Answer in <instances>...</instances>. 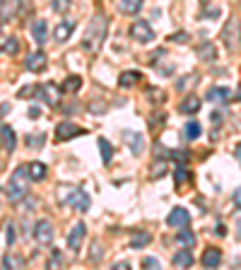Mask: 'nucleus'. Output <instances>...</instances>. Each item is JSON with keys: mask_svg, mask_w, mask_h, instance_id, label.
<instances>
[{"mask_svg": "<svg viewBox=\"0 0 241 270\" xmlns=\"http://www.w3.org/2000/svg\"><path fill=\"white\" fill-rule=\"evenodd\" d=\"M198 55H200V60H205V63L215 60V58H217V49H215V44L205 41L203 46H198Z\"/></svg>", "mask_w": 241, "mask_h": 270, "instance_id": "nucleus-24", "label": "nucleus"}, {"mask_svg": "<svg viewBox=\"0 0 241 270\" xmlns=\"http://www.w3.org/2000/svg\"><path fill=\"white\" fill-rule=\"evenodd\" d=\"M195 82H198V75L193 72V75H188L186 80H181V82H179V90H186V87H191V85L195 87Z\"/></svg>", "mask_w": 241, "mask_h": 270, "instance_id": "nucleus-38", "label": "nucleus"}, {"mask_svg": "<svg viewBox=\"0 0 241 270\" xmlns=\"http://www.w3.org/2000/svg\"><path fill=\"white\" fill-rule=\"evenodd\" d=\"M140 70H126V72H121V77H118V87H135L138 82H140Z\"/></svg>", "mask_w": 241, "mask_h": 270, "instance_id": "nucleus-20", "label": "nucleus"}, {"mask_svg": "<svg viewBox=\"0 0 241 270\" xmlns=\"http://www.w3.org/2000/svg\"><path fill=\"white\" fill-rule=\"evenodd\" d=\"M188 222H191V213L186 210V208H174L167 217V224L169 227H174V229H181V227H188Z\"/></svg>", "mask_w": 241, "mask_h": 270, "instance_id": "nucleus-9", "label": "nucleus"}, {"mask_svg": "<svg viewBox=\"0 0 241 270\" xmlns=\"http://www.w3.org/2000/svg\"><path fill=\"white\" fill-rule=\"evenodd\" d=\"M121 138H123V143L128 145V150L133 152V155H143V152H145V138H143V133L123 130V133H121Z\"/></svg>", "mask_w": 241, "mask_h": 270, "instance_id": "nucleus-6", "label": "nucleus"}, {"mask_svg": "<svg viewBox=\"0 0 241 270\" xmlns=\"http://www.w3.org/2000/svg\"><path fill=\"white\" fill-rule=\"evenodd\" d=\"M234 157H237V160H239V164H241V143L237 145V150H234Z\"/></svg>", "mask_w": 241, "mask_h": 270, "instance_id": "nucleus-49", "label": "nucleus"}, {"mask_svg": "<svg viewBox=\"0 0 241 270\" xmlns=\"http://www.w3.org/2000/svg\"><path fill=\"white\" fill-rule=\"evenodd\" d=\"M99 147H101V162L109 164V162H111V157H113V147H111V143H109L106 138H99Z\"/></svg>", "mask_w": 241, "mask_h": 270, "instance_id": "nucleus-30", "label": "nucleus"}, {"mask_svg": "<svg viewBox=\"0 0 241 270\" xmlns=\"http://www.w3.org/2000/svg\"><path fill=\"white\" fill-rule=\"evenodd\" d=\"M176 241H179L181 246H186V249H193V246H195V234L188 232L186 227H181V232L176 234Z\"/></svg>", "mask_w": 241, "mask_h": 270, "instance_id": "nucleus-27", "label": "nucleus"}, {"mask_svg": "<svg viewBox=\"0 0 241 270\" xmlns=\"http://www.w3.org/2000/svg\"><path fill=\"white\" fill-rule=\"evenodd\" d=\"M32 36H34V41H37L39 46H44V44L48 41V24H46L44 19H37V22L32 24Z\"/></svg>", "mask_w": 241, "mask_h": 270, "instance_id": "nucleus-18", "label": "nucleus"}, {"mask_svg": "<svg viewBox=\"0 0 241 270\" xmlns=\"http://www.w3.org/2000/svg\"><path fill=\"white\" fill-rule=\"evenodd\" d=\"M24 266V258L17 256V253H5V258H2V268L7 270H15V268H22Z\"/></svg>", "mask_w": 241, "mask_h": 270, "instance_id": "nucleus-26", "label": "nucleus"}, {"mask_svg": "<svg viewBox=\"0 0 241 270\" xmlns=\"http://www.w3.org/2000/svg\"><path fill=\"white\" fill-rule=\"evenodd\" d=\"M229 99H232V90L229 87H212L207 92V102H212V104H227Z\"/></svg>", "mask_w": 241, "mask_h": 270, "instance_id": "nucleus-16", "label": "nucleus"}, {"mask_svg": "<svg viewBox=\"0 0 241 270\" xmlns=\"http://www.w3.org/2000/svg\"><path fill=\"white\" fill-rule=\"evenodd\" d=\"M85 236H87V227H85L82 222H77V224H75L73 229H70V234H68V249H73V251H77V249L82 246Z\"/></svg>", "mask_w": 241, "mask_h": 270, "instance_id": "nucleus-12", "label": "nucleus"}, {"mask_svg": "<svg viewBox=\"0 0 241 270\" xmlns=\"http://www.w3.org/2000/svg\"><path fill=\"white\" fill-rule=\"evenodd\" d=\"M179 111H181L184 116H193V113H198V111H200V99H198L195 94H186V99L181 102Z\"/></svg>", "mask_w": 241, "mask_h": 270, "instance_id": "nucleus-17", "label": "nucleus"}, {"mask_svg": "<svg viewBox=\"0 0 241 270\" xmlns=\"http://www.w3.org/2000/svg\"><path fill=\"white\" fill-rule=\"evenodd\" d=\"M32 92H37V87H22V90L17 92V97H22V99H29V97H32Z\"/></svg>", "mask_w": 241, "mask_h": 270, "instance_id": "nucleus-43", "label": "nucleus"}, {"mask_svg": "<svg viewBox=\"0 0 241 270\" xmlns=\"http://www.w3.org/2000/svg\"><path fill=\"white\" fill-rule=\"evenodd\" d=\"M113 268H116V270H128L130 266H128V263H116V266H113Z\"/></svg>", "mask_w": 241, "mask_h": 270, "instance_id": "nucleus-50", "label": "nucleus"}, {"mask_svg": "<svg viewBox=\"0 0 241 270\" xmlns=\"http://www.w3.org/2000/svg\"><path fill=\"white\" fill-rule=\"evenodd\" d=\"M73 191H75V186H60V188H58V203H68V198H70Z\"/></svg>", "mask_w": 241, "mask_h": 270, "instance_id": "nucleus-37", "label": "nucleus"}, {"mask_svg": "<svg viewBox=\"0 0 241 270\" xmlns=\"http://www.w3.org/2000/svg\"><path fill=\"white\" fill-rule=\"evenodd\" d=\"M101 258H104V249H101V244H96V241H94L92 251H90V261H92V263H99Z\"/></svg>", "mask_w": 241, "mask_h": 270, "instance_id": "nucleus-35", "label": "nucleus"}, {"mask_svg": "<svg viewBox=\"0 0 241 270\" xmlns=\"http://www.w3.org/2000/svg\"><path fill=\"white\" fill-rule=\"evenodd\" d=\"M222 41L229 54H239L241 51V22L237 17H229L222 27Z\"/></svg>", "mask_w": 241, "mask_h": 270, "instance_id": "nucleus-3", "label": "nucleus"}, {"mask_svg": "<svg viewBox=\"0 0 241 270\" xmlns=\"http://www.w3.org/2000/svg\"><path fill=\"white\" fill-rule=\"evenodd\" d=\"M90 203H92L90 196H87L82 188L75 186V191L70 193V198H68V205H70L73 210H77V213H87V210H90Z\"/></svg>", "mask_w": 241, "mask_h": 270, "instance_id": "nucleus-8", "label": "nucleus"}, {"mask_svg": "<svg viewBox=\"0 0 241 270\" xmlns=\"http://www.w3.org/2000/svg\"><path fill=\"white\" fill-rule=\"evenodd\" d=\"M27 183H29V174H27V166H17L10 176V183H7V198L12 203H19L27 196Z\"/></svg>", "mask_w": 241, "mask_h": 270, "instance_id": "nucleus-2", "label": "nucleus"}, {"mask_svg": "<svg viewBox=\"0 0 241 270\" xmlns=\"http://www.w3.org/2000/svg\"><path fill=\"white\" fill-rule=\"evenodd\" d=\"M19 49H22V44H19L17 36H7V41L2 44V51H5V54H10V55L19 54Z\"/></svg>", "mask_w": 241, "mask_h": 270, "instance_id": "nucleus-31", "label": "nucleus"}, {"mask_svg": "<svg viewBox=\"0 0 241 270\" xmlns=\"http://www.w3.org/2000/svg\"><path fill=\"white\" fill-rule=\"evenodd\" d=\"M171 41H176V44H188V34H186V32H176V34L171 36Z\"/></svg>", "mask_w": 241, "mask_h": 270, "instance_id": "nucleus-42", "label": "nucleus"}, {"mask_svg": "<svg viewBox=\"0 0 241 270\" xmlns=\"http://www.w3.org/2000/svg\"><path fill=\"white\" fill-rule=\"evenodd\" d=\"M217 15H220V10H217V7H212V10H207V12H203V17H205V19H215Z\"/></svg>", "mask_w": 241, "mask_h": 270, "instance_id": "nucleus-46", "label": "nucleus"}, {"mask_svg": "<svg viewBox=\"0 0 241 270\" xmlns=\"http://www.w3.org/2000/svg\"><path fill=\"white\" fill-rule=\"evenodd\" d=\"M237 99H241V87H239V92H237Z\"/></svg>", "mask_w": 241, "mask_h": 270, "instance_id": "nucleus-52", "label": "nucleus"}, {"mask_svg": "<svg viewBox=\"0 0 241 270\" xmlns=\"http://www.w3.org/2000/svg\"><path fill=\"white\" fill-rule=\"evenodd\" d=\"M237 236L241 239V217H239V222H237Z\"/></svg>", "mask_w": 241, "mask_h": 270, "instance_id": "nucleus-51", "label": "nucleus"}, {"mask_svg": "<svg viewBox=\"0 0 241 270\" xmlns=\"http://www.w3.org/2000/svg\"><path fill=\"white\" fill-rule=\"evenodd\" d=\"M77 135H85V130L80 126H75L70 121H63V123H58L56 126V140L58 143H65V140H70V138H77Z\"/></svg>", "mask_w": 241, "mask_h": 270, "instance_id": "nucleus-7", "label": "nucleus"}, {"mask_svg": "<svg viewBox=\"0 0 241 270\" xmlns=\"http://www.w3.org/2000/svg\"><path fill=\"white\" fill-rule=\"evenodd\" d=\"M0 140H2V150L5 152H15L17 138H15V130L10 126H0Z\"/></svg>", "mask_w": 241, "mask_h": 270, "instance_id": "nucleus-15", "label": "nucleus"}, {"mask_svg": "<svg viewBox=\"0 0 241 270\" xmlns=\"http://www.w3.org/2000/svg\"><path fill=\"white\" fill-rule=\"evenodd\" d=\"M130 36H133L138 44H149V41L154 39V32H152V27H149L145 19H138V22L130 24Z\"/></svg>", "mask_w": 241, "mask_h": 270, "instance_id": "nucleus-4", "label": "nucleus"}, {"mask_svg": "<svg viewBox=\"0 0 241 270\" xmlns=\"http://www.w3.org/2000/svg\"><path fill=\"white\" fill-rule=\"evenodd\" d=\"M27 174H29V181H44L46 179V164L41 162L27 164Z\"/></svg>", "mask_w": 241, "mask_h": 270, "instance_id": "nucleus-23", "label": "nucleus"}, {"mask_svg": "<svg viewBox=\"0 0 241 270\" xmlns=\"http://www.w3.org/2000/svg\"><path fill=\"white\" fill-rule=\"evenodd\" d=\"M106 29H109V17H106L104 12H96V15L90 19L87 29H85L82 49H85L87 54H96V51L101 49L104 39H106Z\"/></svg>", "mask_w": 241, "mask_h": 270, "instance_id": "nucleus-1", "label": "nucleus"}, {"mask_svg": "<svg viewBox=\"0 0 241 270\" xmlns=\"http://www.w3.org/2000/svg\"><path fill=\"white\" fill-rule=\"evenodd\" d=\"M171 263H174V268H188V266H193V253L188 249H181V251L174 253Z\"/></svg>", "mask_w": 241, "mask_h": 270, "instance_id": "nucleus-21", "label": "nucleus"}, {"mask_svg": "<svg viewBox=\"0 0 241 270\" xmlns=\"http://www.w3.org/2000/svg\"><path fill=\"white\" fill-rule=\"evenodd\" d=\"M46 145V135L44 133H29L27 135V147L29 150H41Z\"/></svg>", "mask_w": 241, "mask_h": 270, "instance_id": "nucleus-29", "label": "nucleus"}, {"mask_svg": "<svg viewBox=\"0 0 241 270\" xmlns=\"http://www.w3.org/2000/svg\"><path fill=\"white\" fill-rule=\"evenodd\" d=\"M200 123L198 121H188L186 123V128H184V135H186V140H198L200 138Z\"/></svg>", "mask_w": 241, "mask_h": 270, "instance_id": "nucleus-28", "label": "nucleus"}, {"mask_svg": "<svg viewBox=\"0 0 241 270\" xmlns=\"http://www.w3.org/2000/svg\"><path fill=\"white\" fill-rule=\"evenodd\" d=\"M171 157H174L176 162H181V164L188 162V155H186V150H174V152H171Z\"/></svg>", "mask_w": 241, "mask_h": 270, "instance_id": "nucleus-40", "label": "nucleus"}, {"mask_svg": "<svg viewBox=\"0 0 241 270\" xmlns=\"http://www.w3.org/2000/svg\"><path fill=\"white\" fill-rule=\"evenodd\" d=\"M60 263H63V256H60V251H53L51 261H48V268H56V266H60Z\"/></svg>", "mask_w": 241, "mask_h": 270, "instance_id": "nucleus-41", "label": "nucleus"}, {"mask_svg": "<svg viewBox=\"0 0 241 270\" xmlns=\"http://www.w3.org/2000/svg\"><path fill=\"white\" fill-rule=\"evenodd\" d=\"M22 2L24 0H2L0 2V19L10 22L12 17H17V12L22 10Z\"/></svg>", "mask_w": 241, "mask_h": 270, "instance_id": "nucleus-11", "label": "nucleus"}, {"mask_svg": "<svg viewBox=\"0 0 241 270\" xmlns=\"http://www.w3.org/2000/svg\"><path fill=\"white\" fill-rule=\"evenodd\" d=\"M39 116H41V108H39V107L29 108V118H39Z\"/></svg>", "mask_w": 241, "mask_h": 270, "instance_id": "nucleus-48", "label": "nucleus"}, {"mask_svg": "<svg viewBox=\"0 0 241 270\" xmlns=\"http://www.w3.org/2000/svg\"><path fill=\"white\" fill-rule=\"evenodd\" d=\"M143 2L145 0H118V10L126 15H138L143 10Z\"/></svg>", "mask_w": 241, "mask_h": 270, "instance_id": "nucleus-22", "label": "nucleus"}, {"mask_svg": "<svg viewBox=\"0 0 241 270\" xmlns=\"http://www.w3.org/2000/svg\"><path fill=\"white\" fill-rule=\"evenodd\" d=\"M82 87V77H77V75H70L63 85H60V92H65V94H75V92Z\"/></svg>", "mask_w": 241, "mask_h": 270, "instance_id": "nucleus-25", "label": "nucleus"}, {"mask_svg": "<svg viewBox=\"0 0 241 270\" xmlns=\"http://www.w3.org/2000/svg\"><path fill=\"white\" fill-rule=\"evenodd\" d=\"M46 65H48V58H46L44 51H34V54L27 55V68H29L32 72L46 70Z\"/></svg>", "mask_w": 241, "mask_h": 270, "instance_id": "nucleus-13", "label": "nucleus"}, {"mask_svg": "<svg viewBox=\"0 0 241 270\" xmlns=\"http://www.w3.org/2000/svg\"><path fill=\"white\" fill-rule=\"evenodd\" d=\"M232 203L237 205V208H241V186L234 191V196H232Z\"/></svg>", "mask_w": 241, "mask_h": 270, "instance_id": "nucleus-44", "label": "nucleus"}, {"mask_svg": "<svg viewBox=\"0 0 241 270\" xmlns=\"http://www.w3.org/2000/svg\"><path fill=\"white\" fill-rule=\"evenodd\" d=\"M200 263H203V268H217V266L222 263L220 249H207V251L203 253V258H200Z\"/></svg>", "mask_w": 241, "mask_h": 270, "instance_id": "nucleus-19", "label": "nucleus"}, {"mask_svg": "<svg viewBox=\"0 0 241 270\" xmlns=\"http://www.w3.org/2000/svg\"><path fill=\"white\" fill-rule=\"evenodd\" d=\"M164 174H167V162H164V160H157V162L152 164V174H149V176H152V179H162Z\"/></svg>", "mask_w": 241, "mask_h": 270, "instance_id": "nucleus-34", "label": "nucleus"}, {"mask_svg": "<svg viewBox=\"0 0 241 270\" xmlns=\"http://www.w3.org/2000/svg\"><path fill=\"white\" fill-rule=\"evenodd\" d=\"M143 266L149 270H157L159 268V258H154V256H147V258H143Z\"/></svg>", "mask_w": 241, "mask_h": 270, "instance_id": "nucleus-39", "label": "nucleus"}, {"mask_svg": "<svg viewBox=\"0 0 241 270\" xmlns=\"http://www.w3.org/2000/svg\"><path fill=\"white\" fill-rule=\"evenodd\" d=\"M220 113H222V111H212V113H210V121H212V123H220V121H222Z\"/></svg>", "mask_w": 241, "mask_h": 270, "instance_id": "nucleus-47", "label": "nucleus"}, {"mask_svg": "<svg viewBox=\"0 0 241 270\" xmlns=\"http://www.w3.org/2000/svg\"><path fill=\"white\" fill-rule=\"evenodd\" d=\"M200 2H203V5H207V2H212V0H200Z\"/></svg>", "mask_w": 241, "mask_h": 270, "instance_id": "nucleus-53", "label": "nucleus"}, {"mask_svg": "<svg viewBox=\"0 0 241 270\" xmlns=\"http://www.w3.org/2000/svg\"><path fill=\"white\" fill-rule=\"evenodd\" d=\"M75 32V22L73 19H63V22H58L56 29H53V41L56 44H65Z\"/></svg>", "mask_w": 241, "mask_h": 270, "instance_id": "nucleus-10", "label": "nucleus"}, {"mask_svg": "<svg viewBox=\"0 0 241 270\" xmlns=\"http://www.w3.org/2000/svg\"><path fill=\"white\" fill-rule=\"evenodd\" d=\"M12 241H15V227L7 224V246H12Z\"/></svg>", "mask_w": 241, "mask_h": 270, "instance_id": "nucleus-45", "label": "nucleus"}, {"mask_svg": "<svg viewBox=\"0 0 241 270\" xmlns=\"http://www.w3.org/2000/svg\"><path fill=\"white\" fill-rule=\"evenodd\" d=\"M70 5H73V0H51V7H53L56 12H68Z\"/></svg>", "mask_w": 241, "mask_h": 270, "instance_id": "nucleus-36", "label": "nucleus"}, {"mask_svg": "<svg viewBox=\"0 0 241 270\" xmlns=\"http://www.w3.org/2000/svg\"><path fill=\"white\" fill-rule=\"evenodd\" d=\"M191 179H193V174H191L186 166H179V169H174V181H176V186H179V188L184 186L186 181H191Z\"/></svg>", "mask_w": 241, "mask_h": 270, "instance_id": "nucleus-32", "label": "nucleus"}, {"mask_svg": "<svg viewBox=\"0 0 241 270\" xmlns=\"http://www.w3.org/2000/svg\"><path fill=\"white\" fill-rule=\"evenodd\" d=\"M53 236H56V229H53V224H51V219H39L37 224H34V239H37L39 244H51L53 241Z\"/></svg>", "mask_w": 241, "mask_h": 270, "instance_id": "nucleus-5", "label": "nucleus"}, {"mask_svg": "<svg viewBox=\"0 0 241 270\" xmlns=\"http://www.w3.org/2000/svg\"><path fill=\"white\" fill-rule=\"evenodd\" d=\"M149 239H152V236H149L147 232H138V234L130 239V249H143V246H147Z\"/></svg>", "mask_w": 241, "mask_h": 270, "instance_id": "nucleus-33", "label": "nucleus"}, {"mask_svg": "<svg viewBox=\"0 0 241 270\" xmlns=\"http://www.w3.org/2000/svg\"><path fill=\"white\" fill-rule=\"evenodd\" d=\"M39 97L48 104V107H56L58 104V87L53 85V82H46V85H41V87H37Z\"/></svg>", "mask_w": 241, "mask_h": 270, "instance_id": "nucleus-14", "label": "nucleus"}]
</instances>
